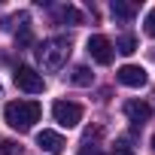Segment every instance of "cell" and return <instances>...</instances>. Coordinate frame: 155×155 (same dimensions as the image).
<instances>
[{
	"mask_svg": "<svg viewBox=\"0 0 155 155\" xmlns=\"http://www.w3.org/2000/svg\"><path fill=\"white\" fill-rule=\"evenodd\" d=\"M70 52H73V49H70V40H67V37H49V40H43V43L37 46V61H40L43 70L55 73V70H61V67L67 64Z\"/></svg>",
	"mask_w": 155,
	"mask_h": 155,
	"instance_id": "obj_1",
	"label": "cell"
},
{
	"mask_svg": "<svg viewBox=\"0 0 155 155\" xmlns=\"http://www.w3.org/2000/svg\"><path fill=\"white\" fill-rule=\"evenodd\" d=\"M3 116H6V125L9 128H15L18 134H25V131L34 128V122H40L43 107L37 101H12V104H6Z\"/></svg>",
	"mask_w": 155,
	"mask_h": 155,
	"instance_id": "obj_2",
	"label": "cell"
},
{
	"mask_svg": "<svg viewBox=\"0 0 155 155\" xmlns=\"http://www.w3.org/2000/svg\"><path fill=\"white\" fill-rule=\"evenodd\" d=\"M52 116H55V122L61 128H76V125L82 122V107L76 104V101H55Z\"/></svg>",
	"mask_w": 155,
	"mask_h": 155,
	"instance_id": "obj_3",
	"label": "cell"
},
{
	"mask_svg": "<svg viewBox=\"0 0 155 155\" xmlns=\"http://www.w3.org/2000/svg\"><path fill=\"white\" fill-rule=\"evenodd\" d=\"M15 85H18L21 91H28V94H40V91L46 88V79H43V73H37L34 67L21 64V67L15 70Z\"/></svg>",
	"mask_w": 155,
	"mask_h": 155,
	"instance_id": "obj_4",
	"label": "cell"
},
{
	"mask_svg": "<svg viewBox=\"0 0 155 155\" xmlns=\"http://www.w3.org/2000/svg\"><path fill=\"white\" fill-rule=\"evenodd\" d=\"M88 55L97 61V64H113V55H116V49H113V43L104 37V34H94L91 40H88Z\"/></svg>",
	"mask_w": 155,
	"mask_h": 155,
	"instance_id": "obj_5",
	"label": "cell"
},
{
	"mask_svg": "<svg viewBox=\"0 0 155 155\" xmlns=\"http://www.w3.org/2000/svg\"><path fill=\"white\" fill-rule=\"evenodd\" d=\"M116 76H119V82L128 85V88H143V85H146V70L137 67V64H125V67H119Z\"/></svg>",
	"mask_w": 155,
	"mask_h": 155,
	"instance_id": "obj_6",
	"label": "cell"
},
{
	"mask_svg": "<svg viewBox=\"0 0 155 155\" xmlns=\"http://www.w3.org/2000/svg\"><path fill=\"white\" fill-rule=\"evenodd\" d=\"M37 146L40 149H46V152H52V155H58V152H64V137L58 134V131H40L37 134Z\"/></svg>",
	"mask_w": 155,
	"mask_h": 155,
	"instance_id": "obj_7",
	"label": "cell"
},
{
	"mask_svg": "<svg viewBox=\"0 0 155 155\" xmlns=\"http://www.w3.org/2000/svg\"><path fill=\"white\" fill-rule=\"evenodd\" d=\"M125 116H128L134 125H143V122H149L152 107H149V104H143V101H128V104H125Z\"/></svg>",
	"mask_w": 155,
	"mask_h": 155,
	"instance_id": "obj_8",
	"label": "cell"
},
{
	"mask_svg": "<svg viewBox=\"0 0 155 155\" xmlns=\"http://www.w3.org/2000/svg\"><path fill=\"white\" fill-rule=\"evenodd\" d=\"M110 9H113V15H116V18H125V21L137 15V3H128V0H113Z\"/></svg>",
	"mask_w": 155,
	"mask_h": 155,
	"instance_id": "obj_9",
	"label": "cell"
},
{
	"mask_svg": "<svg viewBox=\"0 0 155 155\" xmlns=\"http://www.w3.org/2000/svg\"><path fill=\"white\" fill-rule=\"evenodd\" d=\"M55 15H58V21H64V25H82V12L76 9V6H58Z\"/></svg>",
	"mask_w": 155,
	"mask_h": 155,
	"instance_id": "obj_10",
	"label": "cell"
},
{
	"mask_svg": "<svg viewBox=\"0 0 155 155\" xmlns=\"http://www.w3.org/2000/svg\"><path fill=\"white\" fill-rule=\"evenodd\" d=\"M91 70L85 67V64H79V67H73V73H70V82L73 85H91Z\"/></svg>",
	"mask_w": 155,
	"mask_h": 155,
	"instance_id": "obj_11",
	"label": "cell"
},
{
	"mask_svg": "<svg viewBox=\"0 0 155 155\" xmlns=\"http://www.w3.org/2000/svg\"><path fill=\"white\" fill-rule=\"evenodd\" d=\"M116 52H122V55H134L137 52V40L131 37V34H125V37H119L116 40V46H113Z\"/></svg>",
	"mask_w": 155,
	"mask_h": 155,
	"instance_id": "obj_12",
	"label": "cell"
},
{
	"mask_svg": "<svg viewBox=\"0 0 155 155\" xmlns=\"http://www.w3.org/2000/svg\"><path fill=\"white\" fill-rule=\"evenodd\" d=\"M31 40H34V34H31V28H28V25H21V28H18V34H15V43H18V49H25V46H31Z\"/></svg>",
	"mask_w": 155,
	"mask_h": 155,
	"instance_id": "obj_13",
	"label": "cell"
},
{
	"mask_svg": "<svg viewBox=\"0 0 155 155\" xmlns=\"http://www.w3.org/2000/svg\"><path fill=\"white\" fill-rule=\"evenodd\" d=\"M0 155H21V146L15 140H0Z\"/></svg>",
	"mask_w": 155,
	"mask_h": 155,
	"instance_id": "obj_14",
	"label": "cell"
},
{
	"mask_svg": "<svg viewBox=\"0 0 155 155\" xmlns=\"http://www.w3.org/2000/svg\"><path fill=\"white\" fill-rule=\"evenodd\" d=\"M143 31H146V37H155V9L146 12V18H143Z\"/></svg>",
	"mask_w": 155,
	"mask_h": 155,
	"instance_id": "obj_15",
	"label": "cell"
},
{
	"mask_svg": "<svg viewBox=\"0 0 155 155\" xmlns=\"http://www.w3.org/2000/svg\"><path fill=\"white\" fill-rule=\"evenodd\" d=\"M113 155H134V149H131L128 143H119V146L113 149Z\"/></svg>",
	"mask_w": 155,
	"mask_h": 155,
	"instance_id": "obj_16",
	"label": "cell"
},
{
	"mask_svg": "<svg viewBox=\"0 0 155 155\" xmlns=\"http://www.w3.org/2000/svg\"><path fill=\"white\" fill-rule=\"evenodd\" d=\"M79 155H104V152H101L97 146H82V152H79Z\"/></svg>",
	"mask_w": 155,
	"mask_h": 155,
	"instance_id": "obj_17",
	"label": "cell"
},
{
	"mask_svg": "<svg viewBox=\"0 0 155 155\" xmlns=\"http://www.w3.org/2000/svg\"><path fill=\"white\" fill-rule=\"evenodd\" d=\"M152 152H155V134H152Z\"/></svg>",
	"mask_w": 155,
	"mask_h": 155,
	"instance_id": "obj_18",
	"label": "cell"
}]
</instances>
